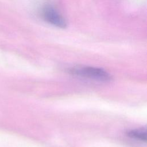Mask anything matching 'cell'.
<instances>
[{
    "label": "cell",
    "mask_w": 147,
    "mask_h": 147,
    "mask_svg": "<svg viewBox=\"0 0 147 147\" xmlns=\"http://www.w3.org/2000/svg\"><path fill=\"white\" fill-rule=\"evenodd\" d=\"M70 72L75 75L95 80L107 82L111 79V76L104 69L89 66H77L71 69Z\"/></svg>",
    "instance_id": "obj_1"
},
{
    "label": "cell",
    "mask_w": 147,
    "mask_h": 147,
    "mask_svg": "<svg viewBox=\"0 0 147 147\" xmlns=\"http://www.w3.org/2000/svg\"><path fill=\"white\" fill-rule=\"evenodd\" d=\"M42 17L48 23L60 28H65L67 22L64 17L52 6L47 5L42 9Z\"/></svg>",
    "instance_id": "obj_2"
},
{
    "label": "cell",
    "mask_w": 147,
    "mask_h": 147,
    "mask_svg": "<svg viewBox=\"0 0 147 147\" xmlns=\"http://www.w3.org/2000/svg\"><path fill=\"white\" fill-rule=\"evenodd\" d=\"M126 134L129 137L138 141L142 142L146 141V131L145 129L141 128L130 130L127 131Z\"/></svg>",
    "instance_id": "obj_3"
}]
</instances>
